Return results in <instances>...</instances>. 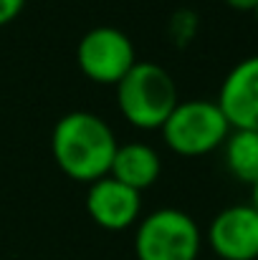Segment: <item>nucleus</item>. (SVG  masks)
Segmentation results:
<instances>
[{"label":"nucleus","instance_id":"obj_7","mask_svg":"<svg viewBox=\"0 0 258 260\" xmlns=\"http://www.w3.org/2000/svg\"><path fill=\"white\" fill-rule=\"evenodd\" d=\"M86 212L89 217L111 233L127 230L139 220L142 212V192L127 187L111 174L89 184L86 192Z\"/></svg>","mask_w":258,"mask_h":260},{"label":"nucleus","instance_id":"obj_14","mask_svg":"<svg viewBox=\"0 0 258 260\" xmlns=\"http://www.w3.org/2000/svg\"><path fill=\"white\" fill-rule=\"evenodd\" d=\"M248 205H251V207L258 212V179L251 184V200H248Z\"/></svg>","mask_w":258,"mask_h":260},{"label":"nucleus","instance_id":"obj_6","mask_svg":"<svg viewBox=\"0 0 258 260\" xmlns=\"http://www.w3.org/2000/svg\"><path fill=\"white\" fill-rule=\"evenodd\" d=\"M208 245L220 260H258V212L248 202L220 210L208 228Z\"/></svg>","mask_w":258,"mask_h":260},{"label":"nucleus","instance_id":"obj_5","mask_svg":"<svg viewBox=\"0 0 258 260\" xmlns=\"http://www.w3.org/2000/svg\"><path fill=\"white\" fill-rule=\"evenodd\" d=\"M79 69L94 84H119L137 63L134 43L114 25H96L79 41Z\"/></svg>","mask_w":258,"mask_h":260},{"label":"nucleus","instance_id":"obj_9","mask_svg":"<svg viewBox=\"0 0 258 260\" xmlns=\"http://www.w3.org/2000/svg\"><path fill=\"white\" fill-rule=\"evenodd\" d=\"M109 174L119 182H124L127 187L142 192L147 187H152L160 174H162V159L157 154V149H152L150 144L142 142H127L117 147L114 162Z\"/></svg>","mask_w":258,"mask_h":260},{"label":"nucleus","instance_id":"obj_4","mask_svg":"<svg viewBox=\"0 0 258 260\" xmlns=\"http://www.w3.org/2000/svg\"><path fill=\"white\" fill-rule=\"evenodd\" d=\"M200 248L203 235L197 222L177 207L150 212L134 233L137 260H197Z\"/></svg>","mask_w":258,"mask_h":260},{"label":"nucleus","instance_id":"obj_15","mask_svg":"<svg viewBox=\"0 0 258 260\" xmlns=\"http://www.w3.org/2000/svg\"><path fill=\"white\" fill-rule=\"evenodd\" d=\"M253 13H256V18H258V8H256V10H253Z\"/></svg>","mask_w":258,"mask_h":260},{"label":"nucleus","instance_id":"obj_13","mask_svg":"<svg viewBox=\"0 0 258 260\" xmlns=\"http://www.w3.org/2000/svg\"><path fill=\"white\" fill-rule=\"evenodd\" d=\"M225 5L233 10H241V13H253L258 8V0H225Z\"/></svg>","mask_w":258,"mask_h":260},{"label":"nucleus","instance_id":"obj_8","mask_svg":"<svg viewBox=\"0 0 258 260\" xmlns=\"http://www.w3.org/2000/svg\"><path fill=\"white\" fill-rule=\"evenodd\" d=\"M231 129L258 132V56L238 61L220 84L215 101Z\"/></svg>","mask_w":258,"mask_h":260},{"label":"nucleus","instance_id":"obj_2","mask_svg":"<svg viewBox=\"0 0 258 260\" xmlns=\"http://www.w3.org/2000/svg\"><path fill=\"white\" fill-rule=\"evenodd\" d=\"M177 101L172 76L152 61H137L117 84V104L122 116L142 132L162 129Z\"/></svg>","mask_w":258,"mask_h":260},{"label":"nucleus","instance_id":"obj_10","mask_svg":"<svg viewBox=\"0 0 258 260\" xmlns=\"http://www.w3.org/2000/svg\"><path fill=\"white\" fill-rule=\"evenodd\" d=\"M223 147H225L228 172L246 184H253L258 179V132L231 129Z\"/></svg>","mask_w":258,"mask_h":260},{"label":"nucleus","instance_id":"obj_12","mask_svg":"<svg viewBox=\"0 0 258 260\" xmlns=\"http://www.w3.org/2000/svg\"><path fill=\"white\" fill-rule=\"evenodd\" d=\"M25 8V0H0V28L13 23Z\"/></svg>","mask_w":258,"mask_h":260},{"label":"nucleus","instance_id":"obj_11","mask_svg":"<svg viewBox=\"0 0 258 260\" xmlns=\"http://www.w3.org/2000/svg\"><path fill=\"white\" fill-rule=\"evenodd\" d=\"M170 30H172L175 43H177V46H185V43L195 36V30H197V18H195L190 10H180V13H175V18H172Z\"/></svg>","mask_w":258,"mask_h":260},{"label":"nucleus","instance_id":"obj_3","mask_svg":"<svg viewBox=\"0 0 258 260\" xmlns=\"http://www.w3.org/2000/svg\"><path fill=\"white\" fill-rule=\"evenodd\" d=\"M162 139L180 157H205L220 149L231 134V124L220 106L208 99L177 101L167 121L162 124Z\"/></svg>","mask_w":258,"mask_h":260},{"label":"nucleus","instance_id":"obj_1","mask_svg":"<svg viewBox=\"0 0 258 260\" xmlns=\"http://www.w3.org/2000/svg\"><path fill=\"white\" fill-rule=\"evenodd\" d=\"M117 147L119 142L111 126L91 111L61 116L51 134V154L59 170L69 179L86 184L109 174Z\"/></svg>","mask_w":258,"mask_h":260}]
</instances>
